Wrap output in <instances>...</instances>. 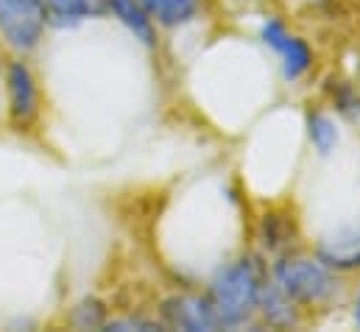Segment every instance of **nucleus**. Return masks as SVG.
<instances>
[{
    "mask_svg": "<svg viewBox=\"0 0 360 332\" xmlns=\"http://www.w3.org/2000/svg\"><path fill=\"white\" fill-rule=\"evenodd\" d=\"M257 299H260V279H257L255 265L246 260L224 268L215 276L212 293H210V302L224 324L246 321L249 313L257 307Z\"/></svg>",
    "mask_w": 360,
    "mask_h": 332,
    "instance_id": "nucleus-1",
    "label": "nucleus"
},
{
    "mask_svg": "<svg viewBox=\"0 0 360 332\" xmlns=\"http://www.w3.org/2000/svg\"><path fill=\"white\" fill-rule=\"evenodd\" d=\"M274 279H276V288L296 302H324L335 290L333 274L324 265L304 257H288L276 262Z\"/></svg>",
    "mask_w": 360,
    "mask_h": 332,
    "instance_id": "nucleus-2",
    "label": "nucleus"
},
{
    "mask_svg": "<svg viewBox=\"0 0 360 332\" xmlns=\"http://www.w3.org/2000/svg\"><path fill=\"white\" fill-rule=\"evenodd\" d=\"M109 8L115 11V17L146 45L154 42V25H151V14L146 11L143 0H109Z\"/></svg>",
    "mask_w": 360,
    "mask_h": 332,
    "instance_id": "nucleus-7",
    "label": "nucleus"
},
{
    "mask_svg": "<svg viewBox=\"0 0 360 332\" xmlns=\"http://www.w3.org/2000/svg\"><path fill=\"white\" fill-rule=\"evenodd\" d=\"M106 321V310L101 302L95 299H84L76 310H73V324L82 327V330H92V327H103Z\"/></svg>",
    "mask_w": 360,
    "mask_h": 332,
    "instance_id": "nucleus-12",
    "label": "nucleus"
},
{
    "mask_svg": "<svg viewBox=\"0 0 360 332\" xmlns=\"http://www.w3.org/2000/svg\"><path fill=\"white\" fill-rule=\"evenodd\" d=\"M8 109L17 126H25L37 115V84L22 62L8 68Z\"/></svg>",
    "mask_w": 360,
    "mask_h": 332,
    "instance_id": "nucleus-6",
    "label": "nucleus"
},
{
    "mask_svg": "<svg viewBox=\"0 0 360 332\" xmlns=\"http://www.w3.org/2000/svg\"><path fill=\"white\" fill-rule=\"evenodd\" d=\"M143 6L162 25H181L198 11V0H143Z\"/></svg>",
    "mask_w": 360,
    "mask_h": 332,
    "instance_id": "nucleus-8",
    "label": "nucleus"
},
{
    "mask_svg": "<svg viewBox=\"0 0 360 332\" xmlns=\"http://www.w3.org/2000/svg\"><path fill=\"white\" fill-rule=\"evenodd\" d=\"M307 126H310V140L319 148V154H330L335 148V143H338V132H335L333 120L327 115L316 112V115L307 117Z\"/></svg>",
    "mask_w": 360,
    "mask_h": 332,
    "instance_id": "nucleus-11",
    "label": "nucleus"
},
{
    "mask_svg": "<svg viewBox=\"0 0 360 332\" xmlns=\"http://www.w3.org/2000/svg\"><path fill=\"white\" fill-rule=\"evenodd\" d=\"M106 330H160V324H151L143 319H123V321H109Z\"/></svg>",
    "mask_w": 360,
    "mask_h": 332,
    "instance_id": "nucleus-13",
    "label": "nucleus"
},
{
    "mask_svg": "<svg viewBox=\"0 0 360 332\" xmlns=\"http://www.w3.org/2000/svg\"><path fill=\"white\" fill-rule=\"evenodd\" d=\"M263 39H266V45H271L282 56L285 79H299L302 73H307V68L313 62V53H310L307 42L299 39V37H290L288 28L279 20H269L263 25Z\"/></svg>",
    "mask_w": 360,
    "mask_h": 332,
    "instance_id": "nucleus-5",
    "label": "nucleus"
},
{
    "mask_svg": "<svg viewBox=\"0 0 360 332\" xmlns=\"http://www.w3.org/2000/svg\"><path fill=\"white\" fill-rule=\"evenodd\" d=\"M162 316L171 327H179V330L190 332H201V330H218L224 327V321L218 319L215 307L210 299H201V296H171L165 305H162Z\"/></svg>",
    "mask_w": 360,
    "mask_h": 332,
    "instance_id": "nucleus-4",
    "label": "nucleus"
},
{
    "mask_svg": "<svg viewBox=\"0 0 360 332\" xmlns=\"http://www.w3.org/2000/svg\"><path fill=\"white\" fill-rule=\"evenodd\" d=\"M257 305H263V313H266V319L271 324H293L290 299L279 288H260Z\"/></svg>",
    "mask_w": 360,
    "mask_h": 332,
    "instance_id": "nucleus-9",
    "label": "nucleus"
},
{
    "mask_svg": "<svg viewBox=\"0 0 360 332\" xmlns=\"http://www.w3.org/2000/svg\"><path fill=\"white\" fill-rule=\"evenodd\" d=\"M45 8L51 17H56L59 23H68V20H84L98 11L95 0H45Z\"/></svg>",
    "mask_w": 360,
    "mask_h": 332,
    "instance_id": "nucleus-10",
    "label": "nucleus"
},
{
    "mask_svg": "<svg viewBox=\"0 0 360 332\" xmlns=\"http://www.w3.org/2000/svg\"><path fill=\"white\" fill-rule=\"evenodd\" d=\"M45 0H0V34L14 51H31L45 28Z\"/></svg>",
    "mask_w": 360,
    "mask_h": 332,
    "instance_id": "nucleus-3",
    "label": "nucleus"
},
{
    "mask_svg": "<svg viewBox=\"0 0 360 332\" xmlns=\"http://www.w3.org/2000/svg\"><path fill=\"white\" fill-rule=\"evenodd\" d=\"M355 316H358V321H360V296H358V307H355Z\"/></svg>",
    "mask_w": 360,
    "mask_h": 332,
    "instance_id": "nucleus-14",
    "label": "nucleus"
}]
</instances>
